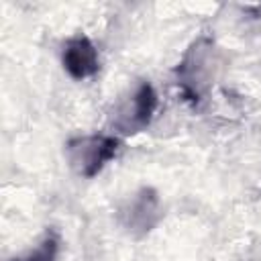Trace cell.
<instances>
[{
    "label": "cell",
    "instance_id": "obj_2",
    "mask_svg": "<svg viewBox=\"0 0 261 261\" xmlns=\"http://www.w3.org/2000/svg\"><path fill=\"white\" fill-rule=\"evenodd\" d=\"M118 145L120 143L114 137L90 135V137L71 139L65 145V153L75 173H80L82 177H94L116 155Z\"/></svg>",
    "mask_w": 261,
    "mask_h": 261
},
{
    "label": "cell",
    "instance_id": "obj_4",
    "mask_svg": "<svg viewBox=\"0 0 261 261\" xmlns=\"http://www.w3.org/2000/svg\"><path fill=\"white\" fill-rule=\"evenodd\" d=\"M159 218V198L155 190L143 188L135 194L128 206L122 210V222L130 232L145 234L149 232Z\"/></svg>",
    "mask_w": 261,
    "mask_h": 261
},
{
    "label": "cell",
    "instance_id": "obj_5",
    "mask_svg": "<svg viewBox=\"0 0 261 261\" xmlns=\"http://www.w3.org/2000/svg\"><path fill=\"white\" fill-rule=\"evenodd\" d=\"M63 67L73 80H86L98 71V51L88 37H73L63 49Z\"/></svg>",
    "mask_w": 261,
    "mask_h": 261
},
{
    "label": "cell",
    "instance_id": "obj_1",
    "mask_svg": "<svg viewBox=\"0 0 261 261\" xmlns=\"http://www.w3.org/2000/svg\"><path fill=\"white\" fill-rule=\"evenodd\" d=\"M175 73L177 86L188 102L198 104L204 100L214 75V43L206 37L194 41L179 61Z\"/></svg>",
    "mask_w": 261,
    "mask_h": 261
},
{
    "label": "cell",
    "instance_id": "obj_3",
    "mask_svg": "<svg viewBox=\"0 0 261 261\" xmlns=\"http://www.w3.org/2000/svg\"><path fill=\"white\" fill-rule=\"evenodd\" d=\"M155 110H157V94L149 82H141L133 92V96L128 98V102H124L118 108V116L114 124L124 135L139 133L151 122Z\"/></svg>",
    "mask_w": 261,
    "mask_h": 261
},
{
    "label": "cell",
    "instance_id": "obj_6",
    "mask_svg": "<svg viewBox=\"0 0 261 261\" xmlns=\"http://www.w3.org/2000/svg\"><path fill=\"white\" fill-rule=\"evenodd\" d=\"M55 255H57V239L53 234H47L35 253H31L27 259H14V261H55Z\"/></svg>",
    "mask_w": 261,
    "mask_h": 261
}]
</instances>
